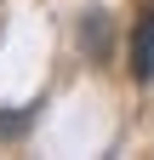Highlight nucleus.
<instances>
[{"label": "nucleus", "instance_id": "f257e3e1", "mask_svg": "<svg viewBox=\"0 0 154 160\" xmlns=\"http://www.w3.org/2000/svg\"><path fill=\"white\" fill-rule=\"evenodd\" d=\"M131 74L143 80H154V0L143 6V17H137V34H131Z\"/></svg>", "mask_w": 154, "mask_h": 160}]
</instances>
